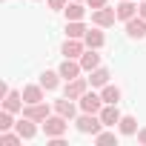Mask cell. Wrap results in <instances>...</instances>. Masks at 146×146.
I'll use <instances>...</instances> for the list:
<instances>
[{
    "label": "cell",
    "instance_id": "cb8c5ba5",
    "mask_svg": "<svg viewBox=\"0 0 146 146\" xmlns=\"http://www.w3.org/2000/svg\"><path fill=\"white\" fill-rule=\"evenodd\" d=\"M15 112H9V109H3L0 112V132H9L12 126H15V117H12Z\"/></svg>",
    "mask_w": 146,
    "mask_h": 146
},
{
    "label": "cell",
    "instance_id": "7c38bea8",
    "mask_svg": "<svg viewBox=\"0 0 146 146\" xmlns=\"http://www.w3.org/2000/svg\"><path fill=\"white\" fill-rule=\"evenodd\" d=\"M23 106H26L23 92H9V95L3 98V109H9V112H15V115H23Z\"/></svg>",
    "mask_w": 146,
    "mask_h": 146
},
{
    "label": "cell",
    "instance_id": "8fae6325",
    "mask_svg": "<svg viewBox=\"0 0 146 146\" xmlns=\"http://www.w3.org/2000/svg\"><path fill=\"white\" fill-rule=\"evenodd\" d=\"M54 112L63 115L66 120H75V117H78V106H75V100L66 98V95H63V100H54Z\"/></svg>",
    "mask_w": 146,
    "mask_h": 146
},
{
    "label": "cell",
    "instance_id": "7a4b0ae2",
    "mask_svg": "<svg viewBox=\"0 0 146 146\" xmlns=\"http://www.w3.org/2000/svg\"><path fill=\"white\" fill-rule=\"evenodd\" d=\"M40 126H43V135H46V140H49V137H60V135H66L69 120H66L63 115H57V112H54V115H49Z\"/></svg>",
    "mask_w": 146,
    "mask_h": 146
},
{
    "label": "cell",
    "instance_id": "f546056e",
    "mask_svg": "<svg viewBox=\"0 0 146 146\" xmlns=\"http://www.w3.org/2000/svg\"><path fill=\"white\" fill-rule=\"evenodd\" d=\"M137 15L146 20V0H140V6H137Z\"/></svg>",
    "mask_w": 146,
    "mask_h": 146
},
{
    "label": "cell",
    "instance_id": "277c9868",
    "mask_svg": "<svg viewBox=\"0 0 146 146\" xmlns=\"http://www.w3.org/2000/svg\"><path fill=\"white\" fill-rule=\"evenodd\" d=\"M57 72H60L63 80H75V78H80L83 66H80V60H75V57H63V63L57 66Z\"/></svg>",
    "mask_w": 146,
    "mask_h": 146
},
{
    "label": "cell",
    "instance_id": "4dcf8cb0",
    "mask_svg": "<svg viewBox=\"0 0 146 146\" xmlns=\"http://www.w3.org/2000/svg\"><path fill=\"white\" fill-rule=\"evenodd\" d=\"M78 3H80V0H78Z\"/></svg>",
    "mask_w": 146,
    "mask_h": 146
},
{
    "label": "cell",
    "instance_id": "d4e9b609",
    "mask_svg": "<svg viewBox=\"0 0 146 146\" xmlns=\"http://www.w3.org/2000/svg\"><path fill=\"white\" fill-rule=\"evenodd\" d=\"M23 137H20V132L15 129V132H0V143H6V146H15V143H20Z\"/></svg>",
    "mask_w": 146,
    "mask_h": 146
},
{
    "label": "cell",
    "instance_id": "44dd1931",
    "mask_svg": "<svg viewBox=\"0 0 146 146\" xmlns=\"http://www.w3.org/2000/svg\"><path fill=\"white\" fill-rule=\"evenodd\" d=\"M117 129H120V135H137V117H132V115H123L120 117V123H117Z\"/></svg>",
    "mask_w": 146,
    "mask_h": 146
},
{
    "label": "cell",
    "instance_id": "52a82bcc",
    "mask_svg": "<svg viewBox=\"0 0 146 146\" xmlns=\"http://www.w3.org/2000/svg\"><path fill=\"white\" fill-rule=\"evenodd\" d=\"M78 106H80V112H95V115H100V109H103V98H100L98 92H86V95L78 100Z\"/></svg>",
    "mask_w": 146,
    "mask_h": 146
},
{
    "label": "cell",
    "instance_id": "83f0119b",
    "mask_svg": "<svg viewBox=\"0 0 146 146\" xmlns=\"http://www.w3.org/2000/svg\"><path fill=\"white\" fill-rule=\"evenodd\" d=\"M86 3H89V9L95 12V9H103V6H106V0H86Z\"/></svg>",
    "mask_w": 146,
    "mask_h": 146
},
{
    "label": "cell",
    "instance_id": "5b68a950",
    "mask_svg": "<svg viewBox=\"0 0 146 146\" xmlns=\"http://www.w3.org/2000/svg\"><path fill=\"white\" fill-rule=\"evenodd\" d=\"M115 20H117V12H115V9H109V6H103V9H95V12H92V23H95V26H100V29L115 26Z\"/></svg>",
    "mask_w": 146,
    "mask_h": 146
},
{
    "label": "cell",
    "instance_id": "4316f807",
    "mask_svg": "<svg viewBox=\"0 0 146 146\" xmlns=\"http://www.w3.org/2000/svg\"><path fill=\"white\" fill-rule=\"evenodd\" d=\"M46 6H49L52 12H63V9L69 6V0H46Z\"/></svg>",
    "mask_w": 146,
    "mask_h": 146
},
{
    "label": "cell",
    "instance_id": "484cf974",
    "mask_svg": "<svg viewBox=\"0 0 146 146\" xmlns=\"http://www.w3.org/2000/svg\"><path fill=\"white\" fill-rule=\"evenodd\" d=\"M95 143H117V135H115V132H103V129H100V132L95 135Z\"/></svg>",
    "mask_w": 146,
    "mask_h": 146
},
{
    "label": "cell",
    "instance_id": "4fadbf2b",
    "mask_svg": "<svg viewBox=\"0 0 146 146\" xmlns=\"http://www.w3.org/2000/svg\"><path fill=\"white\" fill-rule=\"evenodd\" d=\"M15 129L20 132V137H23V140H32V137L37 135V120H32V117H26V115H23V117L15 123Z\"/></svg>",
    "mask_w": 146,
    "mask_h": 146
},
{
    "label": "cell",
    "instance_id": "8992f818",
    "mask_svg": "<svg viewBox=\"0 0 146 146\" xmlns=\"http://www.w3.org/2000/svg\"><path fill=\"white\" fill-rule=\"evenodd\" d=\"M23 115L32 117V120H37V123H43V120L52 115V109H49L46 100H40V103H26V106H23Z\"/></svg>",
    "mask_w": 146,
    "mask_h": 146
},
{
    "label": "cell",
    "instance_id": "f1b7e54d",
    "mask_svg": "<svg viewBox=\"0 0 146 146\" xmlns=\"http://www.w3.org/2000/svg\"><path fill=\"white\" fill-rule=\"evenodd\" d=\"M137 143H140V146H146V126H143V129H137Z\"/></svg>",
    "mask_w": 146,
    "mask_h": 146
},
{
    "label": "cell",
    "instance_id": "9c48e42d",
    "mask_svg": "<svg viewBox=\"0 0 146 146\" xmlns=\"http://www.w3.org/2000/svg\"><path fill=\"white\" fill-rule=\"evenodd\" d=\"M63 57H75V60H80V54L86 52V43L80 40V37H66V43H63Z\"/></svg>",
    "mask_w": 146,
    "mask_h": 146
},
{
    "label": "cell",
    "instance_id": "d6986e66",
    "mask_svg": "<svg viewBox=\"0 0 146 146\" xmlns=\"http://www.w3.org/2000/svg\"><path fill=\"white\" fill-rule=\"evenodd\" d=\"M86 32H89V29H86L83 20H66V37H80V40H83Z\"/></svg>",
    "mask_w": 146,
    "mask_h": 146
},
{
    "label": "cell",
    "instance_id": "ffe728a7",
    "mask_svg": "<svg viewBox=\"0 0 146 146\" xmlns=\"http://www.w3.org/2000/svg\"><path fill=\"white\" fill-rule=\"evenodd\" d=\"M57 83H60V72H43V75H40V86L46 89V92H54L57 89Z\"/></svg>",
    "mask_w": 146,
    "mask_h": 146
},
{
    "label": "cell",
    "instance_id": "ac0fdd59",
    "mask_svg": "<svg viewBox=\"0 0 146 146\" xmlns=\"http://www.w3.org/2000/svg\"><path fill=\"white\" fill-rule=\"evenodd\" d=\"M80 66H83V72L98 69V66H100V54H98V49H86V52L80 54Z\"/></svg>",
    "mask_w": 146,
    "mask_h": 146
},
{
    "label": "cell",
    "instance_id": "7402d4cb",
    "mask_svg": "<svg viewBox=\"0 0 146 146\" xmlns=\"http://www.w3.org/2000/svg\"><path fill=\"white\" fill-rule=\"evenodd\" d=\"M63 12H66V20H83V15H86V9L78 3V0H69V6Z\"/></svg>",
    "mask_w": 146,
    "mask_h": 146
},
{
    "label": "cell",
    "instance_id": "e0dca14e",
    "mask_svg": "<svg viewBox=\"0 0 146 146\" xmlns=\"http://www.w3.org/2000/svg\"><path fill=\"white\" fill-rule=\"evenodd\" d=\"M115 12H117V20L126 23V20H132V17L137 15V6H135V0H120Z\"/></svg>",
    "mask_w": 146,
    "mask_h": 146
},
{
    "label": "cell",
    "instance_id": "30bf717a",
    "mask_svg": "<svg viewBox=\"0 0 146 146\" xmlns=\"http://www.w3.org/2000/svg\"><path fill=\"white\" fill-rule=\"evenodd\" d=\"M126 35H129L132 40H143V37H146V20H143L140 15H135L132 20H126Z\"/></svg>",
    "mask_w": 146,
    "mask_h": 146
},
{
    "label": "cell",
    "instance_id": "6da1fadb",
    "mask_svg": "<svg viewBox=\"0 0 146 146\" xmlns=\"http://www.w3.org/2000/svg\"><path fill=\"white\" fill-rule=\"evenodd\" d=\"M75 123H78V132H80V135H92V137L103 129V120H100V115H95V112H80V115L75 117Z\"/></svg>",
    "mask_w": 146,
    "mask_h": 146
},
{
    "label": "cell",
    "instance_id": "3957f363",
    "mask_svg": "<svg viewBox=\"0 0 146 146\" xmlns=\"http://www.w3.org/2000/svg\"><path fill=\"white\" fill-rule=\"evenodd\" d=\"M89 78H75V80H66V89H63V95L66 98H72V100H80L86 92H89Z\"/></svg>",
    "mask_w": 146,
    "mask_h": 146
},
{
    "label": "cell",
    "instance_id": "5bb4252c",
    "mask_svg": "<svg viewBox=\"0 0 146 146\" xmlns=\"http://www.w3.org/2000/svg\"><path fill=\"white\" fill-rule=\"evenodd\" d=\"M109 69H103V66H98V69H92L89 72V83H92V89H103L106 83H109Z\"/></svg>",
    "mask_w": 146,
    "mask_h": 146
},
{
    "label": "cell",
    "instance_id": "ba28073f",
    "mask_svg": "<svg viewBox=\"0 0 146 146\" xmlns=\"http://www.w3.org/2000/svg\"><path fill=\"white\" fill-rule=\"evenodd\" d=\"M120 109H117V103H103V109H100V120H103V126H109V129H115L117 123H120Z\"/></svg>",
    "mask_w": 146,
    "mask_h": 146
},
{
    "label": "cell",
    "instance_id": "9a60e30c",
    "mask_svg": "<svg viewBox=\"0 0 146 146\" xmlns=\"http://www.w3.org/2000/svg\"><path fill=\"white\" fill-rule=\"evenodd\" d=\"M83 43H86V49H100V46L106 43V37H103V32H100V26H95V29H89V32L83 35Z\"/></svg>",
    "mask_w": 146,
    "mask_h": 146
},
{
    "label": "cell",
    "instance_id": "603a6c76",
    "mask_svg": "<svg viewBox=\"0 0 146 146\" xmlns=\"http://www.w3.org/2000/svg\"><path fill=\"white\" fill-rule=\"evenodd\" d=\"M100 98H103V103H117V100H120V89L112 86V83H106V86L100 89Z\"/></svg>",
    "mask_w": 146,
    "mask_h": 146
},
{
    "label": "cell",
    "instance_id": "1f68e13d",
    "mask_svg": "<svg viewBox=\"0 0 146 146\" xmlns=\"http://www.w3.org/2000/svg\"><path fill=\"white\" fill-rule=\"evenodd\" d=\"M117 3H120V0H117Z\"/></svg>",
    "mask_w": 146,
    "mask_h": 146
},
{
    "label": "cell",
    "instance_id": "2e32d148",
    "mask_svg": "<svg viewBox=\"0 0 146 146\" xmlns=\"http://www.w3.org/2000/svg\"><path fill=\"white\" fill-rule=\"evenodd\" d=\"M23 100L26 103H40V100H46V89L40 83H32V86L23 89Z\"/></svg>",
    "mask_w": 146,
    "mask_h": 146
}]
</instances>
